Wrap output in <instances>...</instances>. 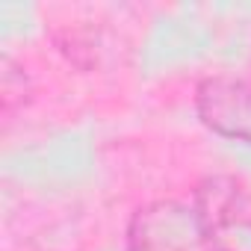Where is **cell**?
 Here are the masks:
<instances>
[{
    "label": "cell",
    "mask_w": 251,
    "mask_h": 251,
    "mask_svg": "<svg viewBox=\"0 0 251 251\" xmlns=\"http://www.w3.org/2000/svg\"><path fill=\"white\" fill-rule=\"evenodd\" d=\"M195 109L219 136L251 145V83L236 77H210L198 86Z\"/></svg>",
    "instance_id": "obj_3"
},
{
    "label": "cell",
    "mask_w": 251,
    "mask_h": 251,
    "mask_svg": "<svg viewBox=\"0 0 251 251\" xmlns=\"http://www.w3.org/2000/svg\"><path fill=\"white\" fill-rule=\"evenodd\" d=\"M127 251H210V245L192 207L154 201L130 219Z\"/></svg>",
    "instance_id": "obj_2"
},
{
    "label": "cell",
    "mask_w": 251,
    "mask_h": 251,
    "mask_svg": "<svg viewBox=\"0 0 251 251\" xmlns=\"http://www.w3.org/2000/svg\"><path fill=\"white\" fill-rule=\"evenodd\" d=\"M192 210L210 251H251V192L236 177H204Z\"/></svg>",
    "instance_id": "obj_1"
}]
</instances>
